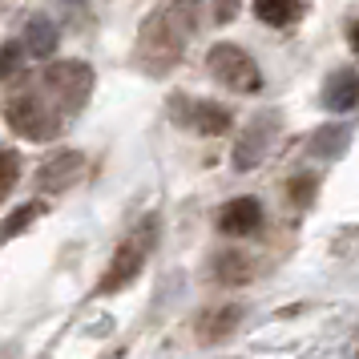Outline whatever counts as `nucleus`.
<instances>
[{
  "label": "nucleus",
  "instance_id": "f257e3e1",
  "mask_svg": "<svg viewBox=\"0 0 359 359\" xmlns=\"http://www.w3.org/2000/svg\"><path fill=\"white\" fill-rule=\"evenodd\" d=\"M202 20V0H162L137 33V61L146 73H165L182 61Z\"/></svg>",
  "mask_w": 359,
  "mask_h": 359
},
{
  "label": "nucleus",
  "instance_id": "f03ea898",
  "mask_svg": "<svg viewBox=\"0 0 359 359\" xmlns=\"http://www.w3.org/2000/svg\"><path fill=\"white\" fill-rule=\"evenodd\" d=\"M4 117L29 142H49V137H57L61 133V121H65V117L53 109V101L45 97V89L33 81H25L13 97L4 101Z\"/></svg>",
  "mask_w": 359,
  "mask_h": 359
},
{
  "label": "nucleus",
  "instance_id": "7ed1b4c3",
  "mask_svg": "<svg viewBox=\"0 0 359 359\" xmlns=\"http://www.w3.org/2000/svg\"><path fill=\"white\" fill-rule=\"evenodd\" d=\"M158 246V218L149 214L142 226L133 230L126 243L114 250V259H109V266H105V275L97 278V291L93 294H117V291H126L133 278L142 275V266H146L149 259V250Z\"/></svg>",
  "mask_w": 359,
  "mask_h": 359
},
{
  "label": "nucleus",
  "instance_id": "20e7f679",
  "mask_svg": "<svg viewBox=\"0 0 359 359\" xmlns=\"http://www.w3.org/2000/svg\"><path fill=\"white\" fill-rule=\"evenodd\" d=\"M41 89L53 101V109L61 117H73L85 109V101L93 93V69L85 61H49L41 73Z\"/></svg>",
  "mask_w": 359,
  "mask_h": 359
},
{
  "label": "nucleus",
  "instance_id": "39448f33",
  "mask_svg": "<svg viewBox=\"0 0 359 359\" xmlns=\"http://www.w3.org/2000/svg\"><path fill=\"white\" fill-rule=\"evenodd\" d=\"M206 65H210L214 81L222 89H230V93H259L262 89V69L255 65V57L246 49H238V45H230V41L214 45L206 53Z\"/></svg>",
  "mask_w": 359,
  "mask_h": 359
},
{
  "label": "nucleus",
  "instance_id": "423d86ee",
  "mask_svg": "<svg viewBox=\"0 0 359 359\" xmlns=\"http://www.w3.org/2000/svg\"><path fill=\"white\" fill-rule=\"evenodd\" d=\"M170 117H174V126H182V130H190V133H206V137H218V133L230 130L226 105H218V101H194V97H186V93L170 97Z\"/></svg>",
  "mask_w": 359,
  "mask_h": 359
},
{
  "label": "nucleus",
  "instance_id": "0eeeda50",
  "mask_svg": "<svg viewBox=\"0 0 359 359\" xmlns=\"http://www.w3.org/2000/svg\"><path fill=\"white\" fill-rule=\"evenodd\" d=\"M275 137H278V114L275 109L255 114L246 121V130L238 133V142H234V170H255V165L275 149Z\"/></svg>",
  "mask_w": 359,
  "mask_h": 359
},
{
  "label": "nucleus",
  "instance_id": "6e6552de",
  "mask_svg": "<svg viewBox=\"0 0 359 359\" xmlns=\"http://www.w3.org/2000/svg\"><path fill=\"white\" fill-rule=\"evenodd\" d=\"M81 170H85V158L77 154V149H69V154H53L49 162L36 170V186L49 190V194H61V190H69L73 182L81 178Z\"/></svg>",
  "mask_w": 359,
  "mask_h": 359
},
{
  "label": "nucleus",
  "instance_id": "1a4fd4ad",
  "mask_svg": "<svg viewBox=\"0 0 359 359\" xmlns=\"http://www.w3.org/2000/svg\"><path fill=\"white\" fill-rule=\"evenodd\" d=\"M259 222H262L259 198H234V202H226V206L218 210V230H222V234H234V238L255 234Z\"/></svg>",
  "mask_w": 359,
  "mask_h": 359
},
{
  "label": "nucleus",
  "instance_id": "9d476101",
  "mask_svg": "<svg viewBox=\"0 0 359 359\" xmlns=\"http://www.w3.org/2000/svg\"><path fill=\"white\" fill-rule=\"evenodd\" d=\"M323 105L335 114H347L359 105V73L355 69H335L323 81Z\"/></svg>",
  "mask_w": 359,
  "mask_h": 359
},
{
  "label": "nucleus",
  "instance_id": "9b49d317",
  "mask_svg": "<svg viewBox=\"0 0 359 359\" xmlns=\"http://www.w3.org/2000/svg\"><path fill=\"white\" fill-rule=\"evenodd\" d=\"M210 275L218 287H243V283L255 278V262H250L246 250H222V255H214Z\"/></svg>",
  "mask_w": 359,
  "mask_h": 359
},
{
  "label": "nucleus",
  "instance_id": "f8f14e48",
  "mask_svg": "<svg viewBox=\"0 0 359 359\" xmlns=\"http://www.w3.org/2000/svg\"><path fill=\"white\" fill-rule=\"evenodd\" d=\"M243 315L246 311L238 307V303H226V307H214L202 323H198V339L202 343H222L234 335V327L243 323Z\"/></svg>",
  "mask_w": 359,
  "mask_h": 359
},
{
  "label": "nucleus",
  "instance_id": "ddd939ff",
  "mask_svg": "<svg viewBox=\"0 0 359 359\" xmlns=\"http://www.w3.org/2000/svg\"><path fill=\"white\" fill-rule=\"evenodd\" d=\"M351 146V126L347 121H335V126H319L311 133V158H343Z\"/></svg>",
  "mask_w": 359,
  "mask_h": 359
},
{
  "label": "nucleus",
  "instance_id": "4468645a",
  "mask_svg": "<svg viewBox=\"0 0 359 359\" xmlns=\"http://www.w3.org/2000/svg\"><path fill=\"white\" fill-rule=\"evenodd\" d=\"M25 49L33 53L36 61H45L57 53V25L49 17H33L25 25Z\"/></svg>",
  "mask_w": 359,
  "mask_h": 359
},
{
  "label": "nucleus",
  "instance_id": "2eb2a0df",
  "mask_svg": "<svg viewBox=\"0 0 359 359\" xmlns=\"http://www.w3.org/2000/svg\"><path fill=\"white\" fill-rule=\"evenodd\" d=\"M255 17L271 29H287L303 17V0H255Z\"/></svg>",
  "mask_w": 359,
  "mask_h": 359
},
{
  "label": "nucleus",
  "instance_id": "dca6fc26",
  "mask_svg": "<svg viewBox=\"0 0 359 359\" xmlns=\"http://www.w3.org/2000/svg\"><path fill=\"white\" fill-rule=\"evenodd\" d=\"M36 218H41V206L36 202H29V206H20V210H13L4 222H0V243H8V238H17V234H25V230L33 226Z\"/></svg>",
  "mask_w": 359,
  "mask_h": 359
},
{
  "label": "nucleus",
  "instance_id": "f3484780",
  "mask_svg": "<svg viewBox=\"0 0 359 359\" xmlns=\"http://www.w3.org/2000/svg\"><path fill=\"white\" fill-rule=\"evenodd\" d=\"M20 178V154L17 149H0V202L8 198V190Z\"/></svg>",
  "mask_w": 359,
  "mask_h": 359
},
{
  "label": "nucleus",
  "instance_id": "a211bd4d",
  "mask_svg": "<svg viewBox=\"0 0 359 359\" xmlns=\"http://www.w3.org/2000/svg\"><path fill=\"white\" fill-rule=\"evenodd\" d=\"M20 53H25V45H4L0 49V77H13L20 69Z\"/></svg>",
  "mask_w": 359,
  "mask_h": 359
},
{
  "label": "nucleus",
  "instance_id": "6ab92c4d",
  "mask_svg": "<svg viewBox=\"0 0 359 359\" xmlns=\"http://www.w3.org/2000/svg\"><path fill=\"white\" fill-rule=\"evenodd\" d=\"M214 4V20L218 25H226V20L238 17V8H243V0H210Z\"/></svg>",
  "mask_w": 359,
  "mask_h": 359
},
{
  "label": "nucleus",
  "instance_id": "aec40b11",
  "mask_svg": "<svg viewBox=\"0 0 359 359\" xmlns=\"http://www.w3.org/2000/svg\"><path fill=\"white\" fill-rule=\"evenodd\" d=\"M311 186H315V178H307V174H303V178H291V198H299V202L307 206L311 202Z\"/></svg>",
  "mask_w": 359,
  "mask_h": 359
},
{
  "label": "nucleus",
  "instance_id": "412c9836",
  "mask_svg": "<svg viewBox=\"0 0 359 359\" xmlns=\"http://www.w3.org/2000/svg\"><path fill=\"white\" fill-rule=\"evenodd\" d=\"M351 49L359 53V25H351Z\"/></svg>",
  "mask_w": 359,
  "mask_h": 359
},
{
  "label": "nucleus",
  "instance_id": "4be33fe9",
  "mask_svg": "<svg viewBox=\"0 0 359 359\" xmlns=\"http://www.w3.org/2000/svg\"><path fill=\"white\" fill-rule=\"evenodd\" d=\"M105 359H121V351H109V355H105Z\"/></svg>",
  "mask_w": 359,
  "mask_h": 359
},
{
  "label": "nucleus",
  "instance_id": "5701e85b",
  "mask_svg": "<svg viewBox=\"0 0 359 359\" xmlns=\"http://www.w3.org/2000/svg\"><path fill=\"white\" fill-rule=\"evenodd\" d=\"M73 4H81V0H73Z\"/></svg>",
  "mask_w": 359,
  "mask_h": 359
}]
</instances>
